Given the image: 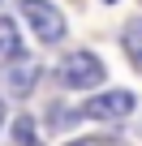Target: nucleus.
Segmentation results:
<instances>
[{
    "instance_id": "obj_9",
    "label": "nucleus",
    "mask_w": 142,
    "mask_h": 146,
    "mask_svg": "<svg viewBox=\"0 0 142 146\" xmlns=\"http://www.w3.org/2000/svg\"><path fill=\"white\" fill-rule=\"evenodd\" d=\"M0 116H5V112H0Z\"/></svg>"
},
{
    "instance_id": "obj_6",
    "label": "nucleus",
    "mask_w": 142,
    "mask_h": 146,
    "mask_svg": "<svg viewBox=\"0 0 142 146\" xmlns=\"http://www.w3.org/2000/svg\"><path fill=\"white\" fill-rule=\"evenodd\" d=\"M121 47H125V56L142 69V17H133L129 26H125V35H121Z\"/></svg>"
},
{
    "instance_id": "obj_4",
    "label": "nucleus",
    "mask_w": 142,
    "mask_h": 146,
    "mask_svg": "<svg viewBox=\"0 0 142 146\" xmlns=\"http://www.w3.org/2000/svg\"><path fill=\"white\" fill-rule=\"evenodd\" d=\"M35 82H39V64L26 60V56H17V64L9 69V90H13L17 99H26V95L35 90Z\"/></svg>"
},
{
    "instance_id": "obj_2",
    "label": "nucleus",
    "mask_w": 142,
    "mask_h": 146,
    "mask_svg": "<svg viewBox=\"0 0 142 146\" xmlns=\"http://www.w3.org/2000/svg\"><path fill=\"white\" fill-rule=\"evenodd\" d=\"M22 17L35 26L39 43H60L65 39V13L52 0H22Z\"/></svg>"
},
{
    "instance_id": "obj_5",
    "label": "nucleus",
    "mask_w": 142,
    "mask_h": 146,
    "mask_svg": "<svg viewBox=\"0 0 142 146\" xmlns=\"http://www.w3.org/2000/svg\"><path fill=\"white\" fill-rule=\"evenodd\" d=\"M17 47H22V30H17V22L0 13V60L17 56Z\"/></svg>"
},
{
    "instance_id": "obj_7",
    "label": "nucleus",
    "mask_w": 142,
    "mask_h": 146,
    "mask_svg": "<svg viewBox=\"0 0 142 146\" xmlns=\"http://www.w3.org/2000/svg\"><path fill=\"white\" fill-rule=\"evenodd\" d=\"M13 142L17 146H39V133H35V120L30 116H17L13 120Z\"/></svg>"
},
{
    "instance_id": "obj_1",
    "label": "nucleus",
    "mask_w": 142,
    "mask_h": 146,
    "mask_svg": "<svg viewBox=\"0 0 142 146\" xmlns=\"http://www.w3.org/2000/svg\"><path fill=\"white\" fill-rule=\"evenodd\" d=\"M56 78H60L65 90H95L108 78V69H103V60L95 52H69L60 60V69H56Z\"/></svg>"
},
{
    "instance_id": "obj_8",
    "label": "nucleus",
    "mask_w": 142,
    "mask_h": 146,
    "mask_svg": "<svg viewBox=\"0 0 142 146\" xmlns=\"http://www.w3.org/2000/svg\"><path fill=\"white\" fill-rule=\"evenodd\" d=\"M69 146H99V142H69Z\"/></svg>"
},
{
    "instance_id": "obj_3",
    "label": "nucleus",
    "mask_w": 142,
    "mask_h": 146,
    "mask_svg": "<svg viewBox=\"0 0 142 146\" xmlns=\"http://www.w3.org/2000/svg\"><path fill=\"white\" fill-rule=\"evenodd\" d=\"M133 95L129 90H103V95H91L86 99V108H82V116L86 120H125L129 112H133Z\"/></svg>"
}]
</instances>
